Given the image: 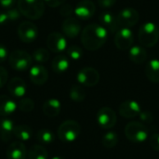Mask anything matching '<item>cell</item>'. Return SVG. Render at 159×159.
<instances>
[{
    "mask_svg": "<svg viewBox=\"0 0 159 159\" xmlns=\"http://www.w3.org/2000/svg\"><path fill=\"white\" fill-rule=\"evenodd\" d=\"M108 32L100 23H90L81 32V43L90 51L101 48L107 41Z\"/></svg>",
    "mask_w": 159,
    "mask_h": 159,
    "instance_id": "cell-1",
    "label": "cell"
},
{
    "mask_svg": "<svg viewBox=\"0 0 159 159\" xmlns=\"http://www.w3.org/2000/svg\"><path fill=\"white\" fill-rule=\"evenodd\" d=\"M18 9L29 20H38L45 12L44 0H18Z\"/></svg>",
    "mask_w": 159,
    "mask_h": 159,
    "instance_id": "cell-2",
    "label": "cell"
},
{
    "mask_svg": "<svg viewBox=\"0 0 159 159\" xmlns=\"http://www.w3.org/2000/svg\"><path fill=\"white\" fill-rule=\"evenodd\" d=\"M138 38L143 47H155L159 40V29L157 25L152 21L143 23L139 29Z\"/></svg>",
    "mask_w": 159,
    "mask_h": 159,
    "instance_id": "cell-3",
    "label": "cell"
},
{
    "mask_svg": "<svg viewBox=\"0 0 159 159\" xmlns=\"http://www.w3.org/2000/svg\"><path fill=\"white\" fill-rule=\"evenodd\" d=\"M81 127L75 120H66L58 129V137L63 143H73L80 135Z\"/></svg>",
    "mask_w": 159,
    "mask_h": 159,
    "instance_id": "cell-4",
    "label": "cell"
},
{
    "mask_svg": "<svg viewBox=\"0 0 159 159\" xmlns=\"http://www.w3.org/2000/svg\"><path fill=\"white\" fill-rule=\"evenodd\" d=\"M8 63L12 69L18 72H23L31 68L33 57L25 50L16 49L10 53L8 57Z\"/></svg>",
    "mask_w": 159,
    "mask_h": 159,
    "instance_id": "cell-5",
    "label": "cell"
},
{
    "mask_svg": "<svg viewBox=\"0 0 159 159\" xmlns=\"http://www.w3.org/2000/svg\"><path fill=\"white\" fill-rule=\"evenodd\" d=\"M125 135L133 143H143L148 138V129L144 124L132 121L126 125Z\"/></svg>",
    "mask_w": 159,
    "mask_h": 159,
    "instance_id": "cell-6",
    "label": "cell"
},
{
    "mask_svg": "<svg viewBox=\"0 0 159 159\" xmlns=\"http://www.w3.org/2000/svg\"><path fill=\"white\" fill-rule=\"evenodd\" d=\"M77 82L84 87H94L100 81V74L93 67H84L76 75Z\"/></svg>",
    "mask_w": 159,
    "mask_h": 159,
    "instance_id": "cell-7",
    "label": "cell"
},
{
    "mask_svg": "<svg viewBox=\"0 0 159 159\" xmlns=\"http://www.w3.org/2000/svg\"><path fill=\"white\" fill-rule=\"evenodd\" d=\"M114 42L119 50L129 49L134 43V34L129 28L121 27L115 35Z\"/></svg>",
    "mask_w": 159,
    "mask_h": 159,
    "instance_id": "cell-8",
    "label": "cell"
},
{
    "mask_svg": "<svg viewBox=\"0 0 159 159\" xmlns=\"http://www.w3.org/2000/svg\"><path fill=\"white\" fill-rule=\"evenodd\" d=\"M120 27L130 28L137 24L140 19L139 12L133 7H125L116 15Z\"/></svg>",
    "mask_w": 159,
    "mask_h": 159,
    "instance_id": "cell-9",
    "label": "cell"
},
{
    "mask_svg": "<svg viewBox=\"0 0 159 159\" xmlns=\"http://www.w3.org/2000/svg\"><path fill=\"white\" fill-rule=\"evenodd\" d=\"M18 35L24 43H31L34 41L38 35L37 26L32 21H22L18 27Z\"/></svg>",
    "mask_w": 159,
    "mask_h": 159,
    "instance_id": "cell-10",
    "label": "cell"
},
{
    "mask_svg": "<svg viewBox=\"0 0 159 159\" xmlns=\"http://www.w3.org/2000/svg\"><path fill=\"white\" fill-rule=\"evenodd\" d=\"M97 122L104 129H110L116 124V112L110 107H102L97 113Z\"/></svg>",
    "mask_w": 159,
    "mask_h": 159,
    "instance_id": "cell-11",
    "label": "cell"
},
{
    "mask_svg": "<svg viewBox=\"0 0 159 159\" xmlns=\"http://www.w3.org/2000/svg\"><path fill=\"white\" fill-rule=\"evenodd\" d=\"M47 46L48 49L54 53H61L67 48V40L63 34L58 32L51 33L47 39Z\"/></svg>",
    "mask_w": 159,
    "mask_h": 159,
    "instance_id": "cell-12",
    "label": "cell"
},
{
    "mask_svg": "<svg viewBox=\"0 0 159 159\" xmlns=\"http://www.w3.org/2000/svg\"><path fill=\"white\" fill-rule=\"evenodd\" d=\"M96 12V6L91 0H81L75 8V16L82 20H89Z\"/></svg>",
    "mask_w": 159,
    "mask_h": 159,
    "instance_id": "cell-13",
    "label": "cell"
},
{
    "mask_svg": "<svg viewBox=\"0 0 159 159\" xmlns=\"http://www.w3.org/2000/svg\"><path fill=\"white\" fill-rule=\"evenodd\" d=\"M142 112L140 104L133 100H127L119 106V115L124 118H134Z\"/></svg>",
    "mask_w": 159,
    "mask_h": 159,
    "instance_id": "cell-14",
    "label": "cell"
},
{
    "mask_svg": "<svg viewBox=\"0 0 159 159\" xmlns=\"http://www.w3.org/2000/svg\"><path fill=\"white\" fill-rule=\"evenodd\" d=\"M29 77L32 83L37 86H42L44 85L48 79V72L41 64L34 65L30 68L29 71Z\"/></svg>",
    "mask_w": 159,
    "mask_h": 159,
    "instance_id": "cell-15",
    "label": "cell"
},
{
    "mask_svg": "<svg viewBox=\"0 0 159 159\" xmlns=\"http://www.w3.org/2000/svg\"><path fill=\"white\" fill-rule=\"evenodd\" d=\"M100 24L107 30V32L116 33L121 27L118 23L117 17L112 12L105 11L99 16Z\"/></svg>",
    "mask_w": 159,
    "mask_h": 159,
    "instance_id": "cell-16",
    "label": "cell"
},
{
    "mask_svg": "<svg viewBox=\"0 0 159 159\" xmlns=\"http://www.w3.org/2000/svg\"><path fill=\"white\" fill-rule=\"evenodd\" d=\"M64 35L69 38H75L81 32V24L75 18H66L61 24Z\"/></svg>",
    "mask_w": 159,
    "mask_h": 159,
    "instance_id": "cell-17",
    "label": "cell"
},
{
    "mask_svg": "<svg viewBox=\"0 0 159 159\" xmlns=\"http://www.w3.org/2000/svg\"><path fill=\"white\" fill-rule=\"evenodd\" d=\"M8 92L16 98H22L27 91V86L23 79L20 77H14L7 83Z\"/></svg>",
    "mask_w": 159,
    "mask_h": 159,
    "instance_id": "cell-18",
    "label": "cell"
},
{
    "mask_svg": "<svg viewBox=\"0 0 159 159\" xmlns=\"http://www.w3.org/2000/svg\"><path fill=\"white\" fill-rule=\"evenodd\" d=\"M27 149L21 142H14L8 145L7 149V159H26Z\"/></svg>",
    "mask_w": 159,
    "mask_h": 159,
    "instance_id": "cell-19",
    "label": "cell"
},
{
    "mask_svg": "<svg viewBox=\"0 0 159 159\" xmlns=\"http://www.w3.org/2000/svg\"><path fill=\"white\" fill-rule=\"evenodd\" d=\"M61 109V102L55 98L47 100L42 107L43 113L48 117H56L60 115Z\"/></svg>",
    "mask_w": 159,
    "mask_h": 159,
    "instance_id": "cell-20",
    "label": "cell"
},
{
    "mask_svg": "<svg viewBox=\"0 0 159 159\" xmlns=\"http://www.w3.org/2000/svg\"><path fill=\"white\" fill-rule=\"evenodd\" d=\"M17 103L7 95H0V116H9L17 110Z\"/></svg>",
    "mask_w": 159,
    "mask_h": 159,
    "instance_id": "cell-21",
    "label": "cell"
},
{
    "mask_svg": "<svg viewBox=\"0 0 159 159\" xmlns=\"http://www.w3.org/2000/svg\"><path fill=\"white\" fill-rule=\"evenodd\" d=\"M15 125L9 118H3L0 120V139L3 142H8L11 140L14 133Z\"/></svg>",
    "mask_w": 159,
    "mask_h": 159,
    "instance_id": "cell-22",
    "label": "cell"
},
{
    "mask_svg": "<svg viewBox=\"0 0 159 159\" xmlns=\"http://www.w3.org/2000/svg\"><path fill=\"white\" fill-rule=\"evenodd\" d=\"M129 57L135 64H143L147 60V52L143 46H132L129 48Z\"/></svg>",
    "mask_w": 159,
    "mask_h": 159,
    "instance_id": "cell-23",
    "label": "cell"
},
{
    "mask_svg": "<svg viewBox=\"0 0 159 159\" xmlns=\"http://www.w3.org/2000/svg\"><path fill=\"white\" fill-rule=\"evenodd\" d=\"M145 75L153 83H159V60H150L145 66Z\"/></svg>",
    "mask_w": 159,
    "mask_h": 159,
    "instance_id": "cell-24",
    "label": "cell"
},
{
    "mask_svg": "<svg viewBox=\"0 0 159 159\" xmlns=\"http://www.w3.org/2000/svg\"><path fill=\"white\" fill-rule=\"evenodd\" d=\"M69 66H70L69 59H68V57H66L64 55L56 56L51 62L52 70L57 74H62V73L66 72L68 70Z\"/></svg>",
    "mask_w": 159,
    "mask_h": 159,
    "instance_id": "cell-25",
    "label": "cell"
},
{
    "mask_svg": "<svg viewBox=\"0 0 159 159\" xmlns=\"http://www.w3.org/2000/svg\"><path fill=\"white\" fill-rule=\"evenodd\" d=\"M13 135L16 139L20 140V142H26L31 139L33 135V131L29 126L18 125V126H15Z\"/></svg>",
    "mask_w": 159,
    "mask_h": 159,
    "instance_id": "cell-26",
    "label": "cell"
},
{
    "mask_svg": "<svg viewBox=\"0 0 159 159\" xmlns=\"http://www.w3.org/2000/svg\"><path fill=\"white\" fill-rule=\"evenodd\" d=\"M20 12L17 8H8L6 11L0 12V24H6L11 21H16L20 19Z\"/></svg>",
    "mask_w": 159,
    "mask_h": 159,
    "instance_id": "cell-27",
    "label": "cell"
},
{
    "mask_svg": "<svg viewBox=\"0 0 159 159\" xmlns=\"http://www.w3.org/2000/svg\"><path fill=\"white\" fill-rule=\"evenodd\" d=\"M27 158L28 159H48V154L47 149L42 145H33L30 147L28 153H27Z\"/></svg>",
    "mask_w": 159,
    "mask_h": 159,
    "instance_id": "cell-28",
    "label": "cell"
},
{
    "mask_svg": "<svg viewBox=\"0 0 159 159\" xmlns=\"http://www.w3.org/2000/svg\"><path fill=\"white\" fill-rule=\"evenodd\" d=\"M36 140L41 144L48 145L54 142L55 136L54 133L48 129H41L36 132Z\"/></svg>",
    "mask_w": 159,
    "mask_h": 159,
    "instance_id": "cell-29",
    "label": "cell"
},
{
    "mask_svg": "<svg viewBox=\"0 0 159 159\" xmlns=\"http://www.w3.org/2000/svg\"><path fill=\"white\" fill-rule=\"evenodd\" d=\"M117 143H118V135L116 134V132L108 131L102 138V144L105 148L108 149L114 148L117 145Z\"/></svg>",
    "mask_w": 159,
    "mask_h": 159,
    "instance_id": "cell-30",
    "label": "cell"
},
{
    "mask_svg": "<svg viewBox=\"0 0 159 159\" xmlns=\"http://www.w3.org/2000/svg\"><path fill=\"white\" fill-rule=\"evenodd\" d=\"M69 96L72 101L75 102H81L86 98V91L80 85H74L70 89Z\"/></svg>",
    "mask_w": 159,
    "mask_h": 159,
    "instance_id": "cell-31",
    "label": "cell"
},
{
    "mask_svg": "<svg viewBox=\"0 0 159 159\" xmlns=\"http://www.w3.org/2000/svg\"><path fill=\"white\" fill-rule=\"evenodd\" d=\"M32 57H33V60H34L36 62L44 63V62H47L48 61L50 54H49L48 49L40 48H37L34 51Z\"/></svg>",
    "mask_w": 159,
    "mask_h": 159,
    "instance_id": "cell-32",
    "label": "cell"
},
{
    "mask_svg": "<svg viewBox=\"0 0 159 159\" xmlns=\"http://www.w3.org/2000/svg\"><path fill=\"white\" fill-rule=\"evenodd\" d=\"M17 107L24 112V113H30L34 110V102L32 99H29V98H21L19 102L17 103Z\"/></svg>",
    "mask_w": 159,
    "mask_h": 159,
    "instance_id": "cell-33",
    "label": "cell"
},
{
    "mask_svg": "<svg viewBox=\"0 0 159 159\" xmlns=\"http://www.w3.org/2000/svg\"><path fill=\"white\" fill-rule=\"evenodd\" d=\"M66 52H67V56H68L70 59L74 60V61H78V60H80V59L82 58V56H83V50H82V48H81L80 47L76 46V45H72V46H70V47L67 48Z\"/></svg>",
    "mask_w": 159,
    "mask_h": 159,
    "instance_id": "cell-34",
    "label": "cell"
},
{
    "mask_svg": "<svg viewBox=\"0 0 159 159\" xmlns=\"http://www.w3.org/2000/svg\"><path fill=\"white\" fill-rule=\"evenodd\" d=\"M139 118L143 123H152L154 121L153 114L148 111H142L139 115Z\"/></svg>",
    "mask_w": 159,
    "mask_h": 159,
    "instance_id": "cell-35",
    "label": "cell"
},
{
    "mask_svg": "<svg viewBox=\"0 0 159 159\" xmlns=\"http://www.w3.org/2000/svg\"><path fill=\"white\" fill-rule=\"evenodd\" d=\"M60 13L63 17L70 18L73 13H75V8L71 5H62V7L60 8Z\"/></svg>",
    "mask_w": 159,
    "mask_h": 159,
    "instance_id": "cell-36",
    "label": "cell"
},
{
    "mask_svg": "<svg viewBox=\"0 0 159 159\" xmlns=\"http://www.w3.org/2000/svg\"><path fill=\"white\" fill-rule=\"evenodd\" d=\"M150 145L155 151L159 152V133L152 134L150 137Z\"/></svg>",
    "mask_w": 159,
    "mask_h": 159,
    "instance_id": "cell-37",
    "label": "cell"
},
{
    "mask_svg": "<svg viewBox=\"0 0 159 159\" xmlns=\"http://www.w3.org/2000/svg\"><path fill=\"white\" fill-rule=\"evenodd\" d=\"M7 79H8V73L7 71L0 66V89H2L7 82Z\"/></svg>",
    "mask_w": 159,
    "mask_h": 159,
    "instance_id": "cell-38",
    "label": "cell"
},
{
    "mask_svg": "<svg viewBox=\"0 0 159 159\" xmlns=\"http://www.w3.org/2000/svg\"><path fill=\"white\" fill-rule=\"evenodd\" d=\"M116 0H98V4L102 8H110L115 6Z\"/></svg>",
    "mask_w": 159,
    "mask_h": 159,
    "instance_id": "cell-39",
    "label": "cell"
},
{
    "mask_svg": "<svg viewBox=\"0 0 159 159\" xmlns=\"http://www.w3.org/2000/svg\"><path fill=\"white\" fill-rule=\"evenodd\" d=\"M44 1L50 7H58L60 6H62L66 0H44Z\"/></svg>",
    "mask_w": 159,
    "mask_h": 159,
    "instance_id": "cell-40",
    "label": "cell"
},
{
    "mask_svg": "<svg viewBox=\"0 0 159 159\" xmlns=\"http://www.w3.org/2000/svg\"><path fill=\"white\" fill-rule=\"evenodd\" d=\"M7 56H8L7 48L3 44H0V63L4 62L7 60Z\"/></svg>",
    "mask_w": 159,
    "mask_h": 159,
    "instance_id": "cell-41",
    "label": "cell"
},
{
    "mask_svg": "<svg viewBox=\"0 0 159 159\" xmlns=\"http://www.w3.org/2000/svg\"><path fill=\"white\" fill-rule=\"evenodd\" d=\"M17 2V0H0V6L6 9L11 8L15 3Z\"/></svg>",
    "mask_w": 159,
    "mask_h": 159,
    "instance_id": "cell-42",
    "label": "cell"
},
{
    "mask_svg": "<svg viewBox=\"0 0 159 159\" xmlns=\"http://www.w3.org/2000/svg\"><path fill=\"white\" fill-rule=\"evenodd\" d=\"M51 159H65L64 157H60V156H55V157H53Z\"/></svg>",
    "mask_w": 159,
    "mask_h": 159,
    "instance_id": "cell-43",
    "label": "cell"
}]
</instances>
